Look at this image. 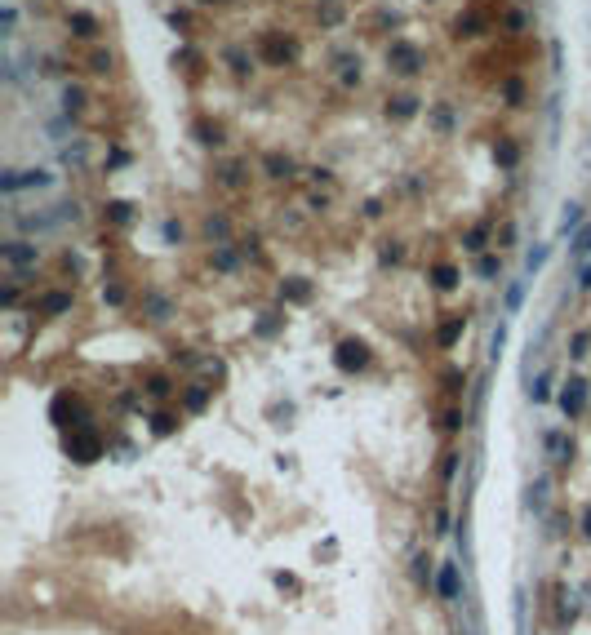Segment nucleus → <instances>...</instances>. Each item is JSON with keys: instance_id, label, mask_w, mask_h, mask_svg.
I'll return each instance as SVG.
<instances>
[{"instance_id": "bb28decb", "label": "nucleus", "mask_w": 591, "mask_h": 635, "mask_svg": "<svg viewBox=\"0 0 591 635\" xmlns=\"http://www.w3.org/2000/svg\"><path fill=\"white\" fill-rule=\"evenodd\" d=\"M307 293H312V289H307V285H298V280H294V285H285V289H280V298H294V302H303Z\"/></svg>"}, {"instance_id": "ddd939ff", "label": "nucleus", "mask_w": 591, "mask_h": 635, "mask_svg": "<svg viewBox=\"0 0 591 635\" xmlns=\"http://www.w3.org/2000/svg\"><path fill=\"white\" fill-rule=\"evenodd\" d=\"M414 111H418V98H414V93H400V98L387 102V116H396V120H409Z\"/></svg>"}, {"instance_id": "2f4dec72", "label": "nucleus", "mask_w": 591, "mask_h": 635, "mask_svg": "<svg viewBox=\"0 0 591 635\" xmlns=\"http://www.w3.org/2000/svg\"><path fill=\"white\" fill-rule=\"evenodd\" d=\"M542 258H547V249H533V254L524 258V267H529V272H533V267H542Z\"/></svg>"}, {"instance_id": "393cba45", "label": "nucleus", "mask_w": 591, "mask_h": 635, "mask_svg": "<svg viewBox=\"0 0 591 635\" xmlns=\"http://www.w3.org/2000/svg\"><path fill=\"white\" fill-rule=\"evenodd\" d=\"M502 93H507V102H511V107H520V98H524L520 80H507V85H502Z\"/></svg>"}, {"instance_id": "9b49d317", "label": "nucleus", "mask_w": 591, "mask_h": 635, "mask_svg": "<svg viewBox=\"0 0 591 635\" xmlns=\"http://www.w3.org/2000/svg\"><path fill=\"white\" fill-rule=\"evenodd\" d=\"M67 27H71V36H80V40H93V36H98V18H93V14H80V9L67 18Z\"/></svg>"}, {"instance_id": "f8f14e48", "label": "nucleus", "mask_w": 591, "mask_h": 635, "mask_svg": "<svg viewBox=\"0 0 591 635\" xmlns=\"http://www.w3.org/2000/svg\"><path fill=\"white\" fill-rule=\"evenodd\" d=\"M480 27H485V18L476 14V9H472V14H458V18H454V36H458V40H463V36H467V40H472V36H480Z\"/></svg>"}, {"instance_id": "7c9ffc66", "label": "nucleus", "mask_w": 591, "mask_h": 635, "mask_svg": "<svg viewBox=\"0 0 591 635\" xmlns=\"http://www.w3.org/2000/svg\"><path fill=\"white\" fill-rule=\"evenodd\" d=\"M200 405H205V391H200V387L187 391V409H200Z\"/></svg>"}, {"instance_id": "4468645a", "label": "nucleus", "mask_w": 591, "mask_h": 635, "mask_svg": "<svg viewBox=\"0 0 591 635\" xmlns=\"http://www.w3.org/2000/svg\"><path fill=\"white\" fill-rule=\"evenodd\" d=\"M40 311H45V315L71 311V293H45V298H40Z\"/></svg>"}, {"instance_id": "2eb2a0df", "label": "nucleus", "mask_w": 591, "mask_h": 635, "mask_svg": "<svg viewBox=\"0 0 591 635\" xmlns=\"http://www.w3.org/2000/svg\"><path fill=\"white\" fill-rule=\"evenodd\" d=\"M218 182H222V187H245V165H240V160H231V165H222V173H218Z\"/></svg>"}, {"instance_id": "9d476101", "label": "nucleus", "mask_w": 591, "mask_h": 635, "mask_svg": "<svg viewBox=\"0 0 591 635\" xmlns=\"http://www.w3.org/2000/svg\"><path fill=\"white\" fill-rule=\"evenodd\" d=\"M222 62H227L236 76H249L253 71V53L245 49V45H227V53H222Z\"/></svg>"}, {"instance_id": "aec40b11", "label": "nucleus", "mask_w": 591, "mask_h": 635, "mask_svg": "<svg viewBox=\"0 0 591 635\" xmlns=\"http://www.w3.org/2000/svg\"><path fill=\"white\" fill-rule=\"evenodd\" d=\"M436 285H440V289H454V285H458V272H454L449 263H440V267H436Z\"/></svg>"}, {"instance_id": "473e14b6", "label": "nucleus", "mask_w": 591, "mask_h": 635, "mask_svg": "<svg viewBox=\"0 0 591 635\" xmlns=\"http://www.w3.org/2000/svg\"><path fill=\"white\" fill-rule=\"evenodd\" d=\"M587 347H591V338H587V333H578V338H574V356H587Z\"/></svg>"}, {"instance_id": "f03ea898", "label": "nucleus", "mask_w": 591, "mask_h": 635, "mask_svg": "<svg viewBox=\"0 0 591 635\" xmlns=\"http://www.w3.org/2000/svg\"><path fill=\"white\" fill-rule=\"evenodd\" d=\"M262 53H267L276 67H285V62L298 58V45L289 40V36H280V32H267V36H262Z\"/></svg>"}, {"instance_id": "6ab92c4d", "label": "nucleus", "mask_w": 591, "mask_h": 635, "mask_svg": "<svg viewBox=\"0 0 591 635\" xmlns=\"http://www.w3.org/2000/svg\"><path fill=\"white\" fill-rule=\"evenodd\" d=\"M196 134H200L205 147H218V143H222V129H218V125H196Z\"/></svg>"}, {"instance_id": "412c9836", "label": "nucleus", "mask_w": 591, "mask_h": 635, "mask_svg": "<svg viewBox=\"0 0 591 635\" xmlns=\"http://www.w3.org/2000/svg\"><path fill=\"white\" fill-rule=\"evenodd\" d=\"M578 222H583V204H574V200H569V204H565V218H560V227L569 231V227H578Z\"/></svg>"}, {"instance_id": "a211bd4d", "label": "nucleus", "mask_w": 591, "mask_h": 635, "mask_svg": "<svg viewBox=\"0 0 591 635\" xmlns=\"http://www.w3.org/2000/svg\"><path fill=\"white\" fill-rule=\"evenodd\" d=\"M494 156H498V165H502V169H511V165L520 160V152H515V143H498V152H494Z\"/></svg>"}, {"instance_id": "4be33fe9", "label": "nucleus", "mask_w": 591, "mask_h": 635, "mask_svg": "<svg viewBox=\"0 0 591 635\" xmlns=\"http://www.w3.org/2000/svg\"><path fill=\"white\" fill-rule=\"evenodd\" d=\"M485 236H489L485 227H472V231H467V240H463V245L472 249V254H480V249H485Z\"/></svg>"}, {"instance_id": "6e6552de", "label": "nucleus", "mask_w": 591, "mask_h": 635, "mask_svg": "<svg viewBox=\"0 0 591 635\" xmlns=\"http://www.w3.org/2000/svg\"><path fill=\"white\" fill-rule=\"evenodd\" d=\"M436 591H440V600H458V591H463V582H458V564H440Z\"/></svg>"}, {"instance_id": "7ed1b4c3", "label": "nucleus", "mask_w": 591, "mask_h": 635, "mask_svg": "<svg viewBox=\"0 0 591 635\" xmlns=\"http://www.w3.org/2000/svg\"><path fill=\"white\" fill-rule=\"evenodd\" d=\"M5 263L14 267V272H27V267L40 263V249L27 245V240H9V245H5Z\"/></svg>"}, {"instance_id": "a878e982", "label": "nucleus", "mask_w": 591, "mask_h": 635, "mask_svg": "<svg viewBox=\"0 0 591 635\" xmlns=\"http://www.w3.org/2000/svg\"><path fill=\"white\" fill-rule=\"evenodd\" d=\"M107 213H111V222H129V218H134V213H129V204H125V200L107 204Z\"/></svg>"}, {"instance_id": "20e7f679", "label": "nucleus", "mask_w": 591, "mask_h": 635, "mask_svg": "<svg viewBox=\"0 0 591 635\" xmlns=\"http://www.w3.org/2000/svg\"><path fill=\"white\" fill-rule=\"evenodd\" d=\"M369 364V347L364 342H356V338H347V342H338V369H364Z\"/></svg>"}, {"instance_id": "1a4fd4ad", "label": "nucleus", "mask_w": 591, "mask_h": 635, "mask_svg": "<svg viewBox=\"0 0 591 635\" xmlns=\"http://www.w3.org/2000/svg\"><path fill=\"white\" fill-rule=\"evenodd\" d=\"M262 169H267V178H276V182H289V178H294V160H289V156H280V152L262 156Z\"/></svg>"}, {"instance_id": "c756f323", "label": "nucleus", "mask_w": 591, "mask_h": 635, "mask_svg": "<svg viewBox=\"0 0 591 635\" xmlns=\"http://www.w3.org/2000/svg\"><path fill=\"white\" fill-rule=\"evenodd\" d=\"M414 564H418V568H414V573H418V582H427V577H431V560H427V555H418Z\"/></svg>"}, {"instance_id": "f3484780", "label": "nucleus", "mask_w": 591, "mask_h": 635, "mask_svg": "<svg viewBox=\"0 0 591 635\" xmlns=\"http://www.w3.org/2000/svg\"><path fill=\"white\" fill-rule=\"evenodd\" d=\"M89 71L107 76V71H111V53H107V49H93V53H89Z\"/></svg>"}, {"instance_id": "c85d7f7f", "label": "nucleus", "mask_w": 591, "mask_h": 635, "mask_svg": "<svg viewBox=\"0 0 591 635\" xmlns=\"http://www.w3.org/2000/svg\"><path fill=\"white\" fill-rule=\"evenodd\" d=\"M476 272H480V280H494V276H498V258H480Z\"/></svg>"}, {"instance_id": "72a5a7b5", "label": "nucleus", "mask_w": 591, "mask_h": 635, "mask_svg": "<svg viewBox=\"0 0 591 635\" xmlns=\"http://www.w3.org/2000/svg\"><path fill=\"white\" fill-rule=\"evenodd\" d=\"M583 525H587V534H591V507H587V520H583Z\"/></svg>"}, {"instance_id": "cd10ccee", "label": "nucleus", "mask_w": 591, "mask_h": 635, "mask_svg": "<svg viewBox=\"0 0 591 635\" xmlns=\"http://www.w3.org/2000/svg\"><path fill=\"white\" fill-rule=\"evenodd\" d=\"M205 236H227V222H222V218H205Z\"/></svg>"}, {"instance_id": "f704fd0d", "label": "nucleus", "mask_w": 591, "mask_h": 635, "mask_svg": "<svg viewBox=\"0 0 591 635\" xmlns=\"http://www.w3.org/2000/svg\"><path fill=\"white\" fill-rule=\"evenodd\" d=\"M205 5H222V0H205Z\"/></svg>"}, {"instance_id": "39448f33", "label": "nucleus", "mask_w": 591, "mask_h": 635, "mask_svg": "<svg viewBox=\"0 0 591 635\" xmlns=\"http://www.w3.org/2000/svg\"><path fill=\"white\" fill-rule=\"evenodd\" d=\"M67 453L76 457V462H93V457L102 453V444H98V435L80 431V435H67Z\"/></svg>"}, {"instance_id": "0eeeda50", "label": "nucleus", "mask_w": 591, "mask_h": 635, "mask_svg": "<svg viewBox=\"0 0 591 635\" xmlns=\"http://www.w3.org/2000/svg\"><path fill=\"white\" fill-rule=\"evenodd\" d=\"M5 191H18V187H49V173L45 169H23V173H5L0 178Z\"/></svg>"}, {"instance_id": "5701e85b", "label": "nucleus", "mask_w": 591, "mask_h": 635, "mask_svg": "<svg viewBox=\"0 0 591 635\" xmlns=\"http://www.w3.org/2000/svg\"><path fill=\"white\" fill-rule=\"evenodd\" d=\"M583 254H591V222L578 231V240H574V258H583Z\"/></svg>"}, {"instance_id": "f257e3e1", "label": "nucleus", "mask_w": 591, "mask_h": 635, "mask_svg": "<svg viewBox=\"0 0 591 635\" xmlns=\"http://www.w3.org/2000/svg\"><path fill=\"white\" fill-rule=\"evenodd\" d=\"M387 67L396 71V76H418V71L427 67V53H422L418 45H409V40H391L387 45Z\"/></svg>"}, {"instance_id": "b1692460", "label": "nucleus", "mask_w": 591, "mask_h": 635, "mask_svg": "<svg viewBox=\"0 0 591 635\" xmlns=\"http://www.w3.org/2000/svg\"><path fill=\"white\" fill-rule=\"evenodd\" d=\"M458 333H463V315H458V320H449L445 329H440V342H445V347H449V342H454Z\"/></svg>"}, {"instance_id": "423d86ee", "label": "nucleus", "mask_w": 591, "mask_h": 635, "mask_svg": "<svg viewBox=\"0 0 591 635\" xmlns=\"http://www.w3.org/2000/svg\"><path fill=\"white\" fill-rule=\"evenodd\" d=\"M560 405H565V414H583V405H587V382H583V378H569L565 391H560Z\"/></svg>"}, {"instance_id": "dca6fc26", "label": "nucleus", "mask_w": 591, "mask_h": 635, "mask_svg": "<svg viewBox=\"0 0 591 635\" xmlns=\"http://www.w3.org/2000/svg\"><path fill=\"white\" fill-rule=\"evenodd\" d=\"M62 107H67V116H80V111H84V89L67 85V89H62Z\"/></svg>"}]
</instances>
